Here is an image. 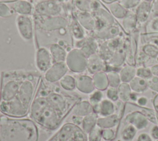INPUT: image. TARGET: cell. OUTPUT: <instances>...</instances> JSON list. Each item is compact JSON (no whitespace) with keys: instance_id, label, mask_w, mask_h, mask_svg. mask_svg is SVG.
<instances>
[{"instance_id":"4316f807","label":"cell","mask_w":158,"mask_h":141,"mask_svg":"<svg viewBox=\"0 0 158 141\" xmlns=\"http://www.w3.org/2000/svg\"><path fill=\"white\" fill-rule=\"evenodd\" d=\"M101 128L96 126L88 134V141H101L102 138Z\"/></svg>"},{"instance_id":"8fae6325","label":"cell","mask_w":158,"mask_h":141,"mask_svg":"<svg viewBox=\"0 0 158 141\" xmlns=\"http://www.w3.org/2000/svg\"><path fill=\"white\" fill-rule=\"evenodd\" d=\"M76 20L85 30L94 31L98 28V21L92 13L78 12L76 15Z\"/></svg>"},{"instance_id":"6da1fadb","label":"cell","mask_w":158,"mask_h":141,"mask_svg":"<svg viewBox=\"0 0 158 141\" xmlns=\"http://www.w3.org/2000/svg\"><path fill=\"white\" fill-rule=\"evenodd\" d=\"M41 82L33 100L29 116L37 126L46 131L57 129L81 97L62 92L58 87Z\"/></svg>"},{"instance_id":"1f68e13d","label":"cell","mask_w":158,"mask_h":141,"mask_svg":"<svg viewBox=\"0 0 158 141\" xmlns=\"http://www.w3.org/2000/svg\"><path fill=\"white\" fill-rule=\"evenodd\" d=\"M136 75L144 79H149L152 77L151 69L146 67H140L136 70Z\"/></svg>"},{"instance_id":"277c9868","label":"cell","mask_w":158,"mask_h":141,"mask_svg":"<svg viewBox=\"0 0 158 141\" xmlns=\"http://www.w3.org/2000/svg\"><path fill=\"white\" fill-rule=\"evenodd\" d=\"M48 141H88V136L80 126L69 122L61 126Z\"/></svg>"},{"instance_id":"f1b7e54d","label":"cell","mask_w":158,"mask_h":141,"mask_svg":"<svg viewBox=\"0 0 158 141\" xmlns=\"http://www.w3.org/2000/svg\"><path fill=\"white\" fill-rule=\"evenodd\" d=\"M107 75L109 81V85L110 87L114 88L118 87L120 78L118 74L114 72H110L107 74Z\"/></svg>"},{"instance_id":"74e56055","label":"cell","mask_w":158,"mask_h":141,"mask_svg":"<svg viewBox=\"0 0 158 141\" xmlns=\"http://www.w3.org/2000/svg\"><path fill=\"white\" fill-rule=\"evenodd\" d=\"M138 141H152V140L148 134L146 133H143L140 134L138 137Z\"/></svg>"},{"instance_id":"d4e9b609","label":"cell","mask_w":158,"mask_h":141,"mask_svg":"<svg viewBox=\"0 0 158 141\" xmlns=\"http://www.w3.org/2000/svg\"><path fill=\"white\" fill-rule=\"evenodd\" d=\"M136 75V70L135 67L132 66H125L124 67L120 72V80L124 82L127 83L130 82Z\"/></svg>"},{"instance_id":"603a6c76","label":"cell","mask_w":158,"mask_h":141,"mask_svg":"<svg viewBox=\"0 0 158 141\" xmlns=\"http://www.w3.org/2000/svg\"><path fill=\"white\" fill-rule=\"evenodd\" d=\"M117 122V118L115 115H109L98 118L96 126L101 129H109L115 126Z\"/></svg>"},{"instance_id":"5bb4252c","label":"cell","mask_w":158,"mask_h":141,"mask_svg":"<svg viewBox=\"0 0 158 141\" xmlns=\"http://www.w3.org/2000/svg\"><path fill=\"white\" fill-rule=\"evenodd\" d=\"M104 66V60L99 54L96 53L88 58L86 69L90 74H94L102 71Z\"/></svg>"},{"instance_id":"5b68a950","label":"cell","mask_w":158,"mask_h":141,"mask_svg":"<svg viewBox=\"0 0 158 141\" xmlns=\"http://www.w3.org/2000/svg\"><path fill=\"white\" fill-rule=\"evenodd\" d=\"M86 56L78 48L69 51L66 56L65 61L69 70L74 73H81L87 68Z\"/></svg>"},{"instance_id":"e0dca14e","label":"cell","mask_w":158,"mask_h":141,"mask_svg":"<svg viewBox=\"0 0 158 141\" xmlns=\"http://www.w3.org/2000/svg\"><path fill=\"white\" fill-rule=\"evenodd\" d=\"M49 52L52 57V63L65 61L67 53L65 49L59 44L52 43L50 46Z\"/></svg>"},{"instance_id":"44dd1931","label":"cell","mask_w":158,"mask_h":141,"mask_svg":"<svg viewBox=\"0 0 158 141\" xmlns=\"http://www.w3.org/2000/svg\"><path fill=\"white\" fill-rule=\"evenodd\" d=\"M92 79L95 88L99 90H104L106 89L109 85L107 75L102 71L93 74Z\"/></svg>"},{"instance_id":"d6986e66","label":"cell","mask_w":158,"mask_h":141,"mask_svg":"<svg viewBox=\"0 0 158 141\" xmlns=\"http://www.w3.org/2000/svg\"><path fill=\"white\" fill-rule=\"evenodd\" d=\"M12 10L19 15H28L32 11L31 4L25 0H17L12 4Z\"/></svg>"},{"instance_id":"4dcf8cb0","label":"cell","mask_w":158,"mask_h":141,"mask_svg":"<svg viewBox=\"0 0 158 141\" xmlns=\"http://www.w3.org/2000/svg\"><path fill=\"white\" fill-rule=\"evenodd\" d=\"M135 134V127L133 126H129L123 129L122 133V137L125 140H129L134 137Z\"/></svg>"},{"instance_id":"8d00e7d4","label":"cell","mask_w":158,"mask_h":141,"mask_svg":"<svg viewBox=\"0 0 158 141\" xmlns=\"http://www.w3.org/2000/svg\"><path fill=\"white\" fill-rule=\"evenodd\" d=\"M82 119L83 117H80V116H75V115H72L71 117V121L72 122H73V124L80 126L81 121H82Z\"/></svg>"},{"instance_id":"836d02e7","label":"cell","mask_w":158,"mask_h":141,"mask_svg":"<svg viewBox=\"0 0 158 141\" xmlns=\"http://www.w3.org/2000/svg\"><path fill=\"white\" fill-rule=\"evenodd\" d=\"M107 96L111 100L115 101L118 98V91L114 87H110L108 88L107 91Z\"/></svg>"},{"instance_id":"8992f818","label":"cell","mask_w":158,"mask_h":141,"mask_svg":"<svg viewBox=\"0 0 158 141\" xmlns=\"http://www.w3.org/2000/svg\"><path fill=\"white\" fill-rule=\"evenodd\" d=\"M62 11L60 2L57 0H42L35 7L36 14L44 17L59 15Z\"/></svg>"},{"instance_id":"4fadbf2b","label":"cell","mask_w":158,"mask_h":141,"mask_svg":"<svg viewBox=\"0 0 158 141\" xmlns=\"http://www.w3.org/2000/svg\"><path fill=\"white\" fill-rule=\"evenodd\" d=\"M77 48L80 49L88 58L90 56L96 54L98 45L94 38H84L77 41Z\"/></svg>"},{"instance_id":"ee69618b","label":"cell","mask_w":158,"mask_h":141,"mask_svg":"<svg viewBox=\"0 0 158 141\" xmlns=\"http://www.w3.org/2000/svg\"><path fill=\"white\" fill-rule=\"evenodd\" d=\"M157 141H158V140H157Z\"/></svg>"},{"instance_id":"cb8c5ba5","label":"cell","mask_w":158,"mask_h":141,"mask_svg":"<svg viewBox=\"0 0 158 141\" xmlns=\"http://www.w3.org/2000/svg\"><path fill=\"white\" fill-rule=\"evenodd\" d=\"M59 82L60 87L65 91L71 92L76 88L75 78L71 75L65 74Z\"/></svg>"},{"instance_id":"30bf717a","label":"cell","mask_w":158,"mask_h":141,"mask_svg":"<svg viewBox=\"0 0 158 141\" xmlns=\"http://www.w3.org/2000/svg\"><path fill=\"white\" fill-rule=\"evenodd\" d=\"M36 66L38 70L44 73L52 64V59L49 51L46 48H40L36 54Z\"/></svg>"},{"instance_id":"7c38bea8","label":"cell","mask_w":158,"mask_h":141,"mask_svg":"<svg viewBox=\"0 0 158 141\" xmlns=\"http://www.w3.org/2000/svg\"><path fill=\"white\" fill-rule=\"evenodd\" d=\"M75 78L76 88L78 91L85 94L91 93L94 92L95 87L91 77L87 75H78Z\"/></svg>"},{"instance_id":"7bdbcfd3","label":"cell","mask_w":158,"mask_h":141,"mask_svg":"<svg viewBox=\"0 0 158 141\" xmlns=\"http://www.w3.org/2000/svg\"><path fill=\"white\" fill-rule=\"evenodd\" d=\"M57 1H59V2H66V1H68L69 0H57Z\"/></svg>"},{"instance_id":"7a4b0ae2","label":"cell","mask_w":158,"mask_h":141,"mask_svg":"<svg viewBox=\"0 0 158 141\" xmlns=\"http://www.w3.org/2000/svg\"><path fill=\"white\" fill-rule=\"evenodd\" d=\"M38 80L31 73L7 72L0 91V112L4 116L21 118L29 114Z\"/></svg>"},{"instance_id":"ab89813d","label":"cell","mask_w":158,"mask_h":141,"mask_svg":"<svg viewBox=\"0 0 158 141\" xmlns=\"http://www.w3.org/2000/svg\"><path fill=\"white\" fill-rule=\"evenodd\" d=\"M137 101H138V103L140 106H144L147 103L148 100H147L146 98L142 96V97H139V98H138L137 99Z\"/></svg>"},{"instance_id":"f6af8a7d","label":"cell","mask_w":158,"mask_h":141,"mask_svg":"<svg viewBox=\"0 0 158 141\" xmlns=\"http://www.w3.org/2000/svg\"><path fill=\"white\" fill-rule=\"evenodd\" d=\"M25 1H27V0H25Z\"/></svg>"},{"instance_id":"f35d334b","label":"cell","mask_w":158,"mask_h":141,"mask_svg":"<svg viewBox=\"0 0 158 141\" xmlns=\"http://www.w3.org/2000/svg\"><path fill=\"white\" fill-rule=\"evenodd\" d=\"M151 134L153 138L158 139V126H155L152 127L151 130Z\"/></svg>"},{"instance_id":"2e32d148","label":"cell","mask_w":158,"mask_h":141,"mask_svg":"<svg viewBox=\"0 0 158 141\" xmlns=\"http://www.w3.org/2000/svg\"><path fill=\"white\" fill-rule=\"evenodd\" d=\"M73 4L79 12L93 13L101 5L96 0H73Z\"/></svg>"},{"instance_id":"7402d4cb","label":"cell","mask_w":158,"mask_h":141,"mask_svg":"<svg viewBox=\"0 0 158 141\" xmlns=\"http://www.w3.org/2000/svg\"><path fill=\"white\" fill-rule=\"evenodd\" d=\"M130 87L135 92L141 93L145 91L148 88V81L146 79L139 77H135L130 82Z\"/></svg>"},{"instance_id":"3957f363","label":"cell","mask_w":158,"mask_h":141,"mask_svg":"<svg viewBox=\"0 0 158 141\" xmlns=\"http://www.w3.org/2000/svg\"><path fill=\"white\" fill-rule=\"evenodd\" d=\"M37 125L27 118L0 117V141H38Z\"/></svg>"},{"instance_id":"e575fe53","label":"cell","mask_w":158,"mask_h":141,"mask_svg":"<svg viewBox=\"0 0 158 141\" xmlns=\"http://www.w3.org/2000/svg\"><path fill=\"white\" fill-rule=\"evenodd\" d=\"M148 87L158 92V77H152L148 80Z\"/></svg>"},{"instance_id":"d6a6232c","label":"cell","mask_w":158,"mask_h":141,"mask_svg":"<svg viewBox=\"0 0 158 141\" xmlns=\"http://www.w3.org/2000/svg\"><path fill=\"white\" fill-rule=\"evenodd\" d=\"M13 14V10L7 5L4 3H0V17L7 18L10 17Z\"/></svg>"},{"instance_id":"ffe728a7","label":"cell","mask_w":158,"mask_h":141,"mask_svg":"<svg viewBox=\"0 0 158 141\" xmlns=\"http://www.w3.org/2000/svg\"><path fill=\"white\" fill-rule=\"evenodd\" d=\"M98 118V116L95 112L83 118L80 127L85 133L88 134L96 126Z\"/></svg>"},{"instance_id":"b9f144b4","label":"cell","mask_w":158,"mask_h":141,"mask_svg":"<svg viewBox=\"0 0 158 141\" xmlns=\"http://www.w3.org/2000/svg\"><path fill=\"white\" fill-rule=\"evenodd\" d=\"M154 105H155V108L158 111V95L156 96V97L154 100Z\"/></svg>"},{"instance_id":"ba28073f","label":"cell","mask_w":158,"mask_h":141,"mask_svg":"<svg viewBox=\"0 0 158 141\" xmlns=\"http://www.w3.org/2000/svg\"><path fill=\"white\" fill-rule=\"evenodd\" d=\"M17 31L22 39L30 41L33 36V24L31 19L28 15H18L15 19Z\"/></svg>"},{"instance_id":"f546056e","label":"cell","mask_w":158,"mask_h":141,"mask_svg":"<svg viewBox=\"0 0 158 141\" xmlns=\"http://www.w3.org/2000/svg\"><path fill=\"white\" fill-rule=\"evenodd\" d=\"M102 96L103 95L101 90H98L96 91H94L89 95V101L92 105L93 106H94L101 101Z\"/></svg>"},{"instance_id":"484cf974","label":"cell","mask_w":158,"mask_h":141,"mask_svg":"<svg viewBox=\"0 0 158 141\" xmlns=\"http://www.w3.org/2000/svg\"><path fill=\"white\" fill-rule=\"evenodd\" d=\"M118 96L123 101H128L131 94V88L127 83L120 84L118 88Z\"/></svg>"},{"instance_id":"60d3db41","label":"cell","mask_w":158,"mask_h":141,"mask_svg":"<svg viewBox=\"0 0 158 141\" xmlns=\"http://www.w3.org/2000/svg\"><path fill=\"white\" fill-rule=\"evenodd\" d=\"M150 69L152 74V75L158 77V64L152 66Z\"/></svg>"},{"instance_id":"d590c367","label":"cell","mask_w":158,"mask_h":141,"mask_svg":"<svg viewBox=\"0 0 158 141\" xmlns=\"http://www.w3.org/2000/svg\"><path fill=\"white\" fill-rule=\"evenodd\" d=\"M113 133L112 130H109V129H105L102 132V137H103L105 140L109 139L110 137H112Z\"/></svg>"},{"instance_id":"ac0fdd59","label":"cell","mask_w":158,"mask_h":141,"mask_svg":"<svg viewBox=\"0 0 158 141\" xmlns=\"http://www.w3.org/2000/svg\"><path fill=\"white\" fill-rule=\"evenodd\" d=\"M94 111L99 113L102 116H107L112 114L114 111L113 103L110 100H103L97 105L93 106Z\"/></svg>"},{"instance_id":"9c48e42d","label":"cell","mask_w":158,"mask_h":141,"mask_svg":"<svg viewBox=\"0 0 158 141\" xmlns=\"http://www.w3.org/2000/svg\"><path fill=\"white\" fill-rule=\"evenodd\" d=\"M68 70V67L65 62H54L44 73V77L46 82L55 83L67 74Z\"/></svg>"},{"instance_id":"52a82bcc","label":"cell","mask_w":158,"mask_h":141,"mask_svg":"<svg viewBox=\"0 0 158 141\" xmlns=\"http://www.w3.org/2000/svg\"><path fill=\"white\" fill-rule=\"evenodd\" d=\"M68 22L65 18L60 15L46 17L39 21V27L46 32H52L67 27Z\"/></svg>"},{"instance_id":"83f0119b","label":"cell","mask_w":158,"mask_h":141,"mask_svg":"<svg viewBox=\"0 0 158 141\" xmlns=\"http://www.w3.org/2000/svg\"><path fill=\"white\" fill-rule=\"evenodd\" d=\"M72 32L75 39L80 40L84 38L83 31L81 28V25L78 23L77 21L74 20L72 25Z\"/></svg>"},{"instance_id":"9a60e30c","label":"cell","mask_w":158,"mask_h":141,"mask_svg":"<svg viewBox=\"0 0 158 141\" xmlns=\"http://www.w3.org/2000/svg\"><path fill=\"white\" fill-rule=\"evenodd\" d=\"M93 112H94L93 106L89 101L81 100L73 106L71 113L72 115H75L83 118Z\"/></svg>"}]
</instances>
